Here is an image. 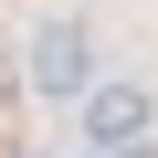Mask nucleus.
<instances>
[{
	"label": "nucleus",
	"mask_w": 158,
	"mask_h": 158,
	"mask_svg": "<svg viewBox=\"0 0 158 158\" xmlns=\"http://www.w3.org/2000/svg\"><path fill=\"white\" fill-rule=\"evenodd\" d=\"M21 74H32V95H42V106H74V95L95 85V32H85V21H63V11H53V21H32Z\"/></svg>",
	"instance_id": "f257e3e1"
},
{
	"label": "nucleus",
	"mask_w": 158,
	"mask_h": 158,
	"mask_svg": "<svg viewBox=\"0 0 158 158\" xmlns=\"http://www.w3.org/2000/svg\"><path fill=\"white\" fill-rule=\"evenodd\" d=\"M74 106H85V148H95V158H137V148H148V127H158V95H148V85H127V74H116V85L95 74Z\"/></svg>",
	"instance_id": "f03ea898"
}]
</instances>
